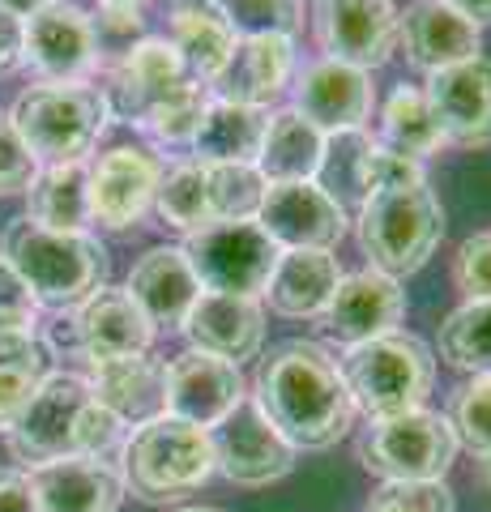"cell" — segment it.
Segmentation results:
<instances>
[{
    "instance_id": "31",
    "label": "cell",
    "mask_w": 491,
    "mask_h": 512,
    "mask_svg": "<svg viewBox=\"0 0 491 512\" xmlns=\"http://www.w3.org/2000/svg\"><path fill=\"white\" fill-rule=\"evenodd\" d=\"M26 218L47 231H86L90 222V167L56 163L39 167L26 188Z\"/></svg>"
},
{
    "instance_id": "28",
    "label": "cell",
    "mask_w": 491,
    "mask_h": 512,
    "mask_svg": "<svg viewBox=\"0 0 491 512\" xmlns=\"http://www.w3.org/2000/svg\"><path fill=\"white\" fill-rule=\"evenodd\" d=\"M325 158V133L316 124H308L295 107L269 116L261 154H257V171L265 175V184H299V180H316Z\"/></svg>"
},
{
    "instance_id": "5",
    "label": "cell",
    "mask_w": 491,
    "mask_h": 512,
    "mask_svg": "<svg viewBox=\"0 0 491 512\" xmlns=\"http://www.w3.org/2000/svg\"><path fill=\"white\" fill-rule=\"evenodd\" d=\"M107 94H99L86 82H39L18 94L9 120L35 154V163L56 167V163H86L94 141L107 128Z\"/></svg>"
},
{
    "instance_id": "18",
    "label": "cell",
    "mask_w": 491,
    "mask_h": 512,
    "mask_svg": "<svg viewBox=\"0 0 491 512\" xmlns=\"http://www.w3.org/2000/svg\"><path fill=\"white\" fill-rule=\"evenodd\" d=\"M295 111L308 124H316L325 137L334 133H351L363 128L372 111V82L368 73L342 60H312L304 73L295 77Z\"/></svg>"
},
{
    "instance_id": "9",
    "label": "cell",
    "mask_w": 491,
    "mask_h": 512,
    "mask_svg": "<svg viewBox=\"0 0 491 512\" xmlns=\"http://www.w3.org/2000/svg\"><path fill=\"white\" fill-rule=\"evenodd\" d=\"M184 256L193 265L201 291L257 299L265 295L269 278H274L282 248L257 227V218H248V222H205L201 231L184 239Z\"/></svg>"
},
{
    "instance_id": "13",
    "label": "cell",
    "mask_w": 491,
    "mask_h": 512,
    "mask_svg": "<svg viewBox=\"0 0 491 512\" xmlns=\"http://www.w3.org/2000/svg\"><path fill=\"white\" fill-rule=\"evenodd\" d=\"M244 376L240 367L205 355V350H184L167 363V380H163V414L184 419L193 427H218L227 414L244 402Z\"/></svg>"
},
{
    "instance_id": "15",
    "label": "cell",
    "mask_w": 491,
    "mask_h": 512,
    "mask_svg": "<svg viewBox=\"0 0 491 512\" xmlns=\"http://www.w3.org/2000/svg\"><path fill=\"white\" fill-rule=\"evenodd\" d=\"M406 316V291L398 278L380 274V269H359L338 282L334 299L325 308V329L329 338H338L342 346H359L385 333H398Z\"/></svg>"
},
{
    "instance_id": "25",
    "label": "cell",
    "mask_w": 491,
    "mask_h": 512,
    "mask_svg": "<svg viewBox=\"0 0 491 512\" xmlns=\"http://www.w3.org/2000/svg\"><path fill=\"white\" fill-rule=\"evenodd\" d=\"M163 380L167 363H158L150 355H129V359H107L90 363V393L103 410H112L124 427H141L163 414Z\"/></svg>"
},
{
    "instance_id": "37",
    "label": "cell",
    "mask_w": 491,
    "mask_h": 512,
    "mask_svg": "<svg viewBox=\"0 0 491 512\" xmlns=\"http://www.w3.org/2000/svg\"><path fill=\"white\" fill-rule=\"evenodd\" d=\"M223 18L240 39L252 35H295L304 26V5L299 0H218Z\"/></svg>"
},
{
    "instance_id": "54",
    "label": "cell",
    "mask_w": 491,
    "mask_h": 512,
    "mask_svg": "<svg viewBox=\"0 0 491 512\" xmlns=\"http://www.w3.org/2000/svg\"><path fill=\"white\" fill-rule=\"evenodd\" d=\"M124 5H146V0H124Z\"/></svg>"
},
{
    "instance_id": "17",
    "label": "cell",
    "mask_w": 491,
    "mask_h": 512,
    "mask_svg": "<svg viewBox=\"0 0 491 512\" xmlns=\"http://www.w3.org/2000/svg\"><path fill=\"white\" fill-rule=\"evenodd\" d=\"M427 103H432L440 133L453 146L483 150L491 146V60L474 56L453 69L427 77Z\"/></svg>"
},
{
    "instance_id": "47",
    "label": "cell",
    "mask_w": 491,
    "mask_h": 512,
    "mask_svg": "<svg viewBox=\"0 0 491 512\" xmlns=\"http://www.w3.org/2000/svg\"><path fill=\"white\" fill-rule=\"evenodd\" d=\"M0 512H43L26 470H0Z\"/></svg>"
},
{
    "instance_id": "44",
    "label": "cell",
    "mask_w": 491,
    "mask_h": 512,
    "mask_svg": "<svg viewBox=\"0 0 491 512\" xmlns=\"http://www.w3.org/2000/svg\"><path fill=\"white\" fill-rule=\"evenodd\" d=\"M453 282L466 295V303L491 299V231L462 239V248L453 256Z\"/></svg>"
},
{
    "instance_id": "8",
    "label": "cell",
    "mask_w": 491,
    "mask_h": 512,
    "mask_svg": "<svg viewBox=\"0 0 491 512\" xmlns=\"http://www.w3.org/2000/svg\"><path fill=\"white\" fill-rule=\"evenodd\" d=\"M359 461L363 470L385 478V483H427L445 478L457 457V436L449 414L436 410H410L398 419H376L359 436Z\"/></svg>"
},
{
    "instance_id": "27",
    "label": "cell",
    "mask_w": 491,
    "mask_h": 512,
    "mask_svg": "<svg viewBox=\"0 0 491 512\" xmlns=\"http://www.w3.org/2000/svg\"><path fill=\"white\" fill-rule=\"evenodd\" d=\"M338 282H342V269L334 261V252L291 248V252L278 256L274 278H269V286H265V299L278 316L316 320V316H325Z\"/></svg>"
},
{
    "instance_id": "50",
    "label": "cell",
    "mask_w": 491,
    "mask_h": 512,
    "mask_svg": "<svg viewBox=\"0 0 491 512\" xmlns=\"http://www.w3.org/2000/svg\"><path fill=\"white\" fill-rule=\"evenodd\" d=\"M449 9H457L462 18H470L474 26H487L491 22V0H445Z\"/></svg>"
},
{
    "instance_id": "36",
    "label": "cell",
    "mask_w": 491,
    "mask_h": 512,
    "mask_svg": "<svg viewBox=\"0 0 491 512\" xmlns=\"http://www.w3.org/2000/svg\"><path fill=\"white\" fill-rule=\"evenodd\" d=\"M154 205L163 222L180 231H201L210 218V197H205V167L201 163H176L163 180H158V192H154Z\"/></svg>"
},
{
    "instance_id": "1",
    "label": "cell",
    "mask_w": 491,
    "mask_h": 512,
    "mask_svg": "<svg viewBox=\"0 0 491 512\" xmlns=\"http://www.w3.org/2000/svg\"><path fill=\"white\" fill-rule=\"evenodd\" d=\"M252 402L265 410L291 448H334L355 419L338 359L308 338L269 346L252 380Z\"/></svg>"
},
{
    "instance_id": "42",
    "label": "cell",
    "mask_w": 491,
    "mask_h": 512,
    "mask_svg": "<svg viewBox=\"0 0 491 512\" xmlns=\"http://www.w3.org/2000/svg\"><path fill=\"white\" fill-rule=\"evenodd\" d=\"M368 512H453V491L445 478L427 483H385L372 491Z\"/></svg>"
},
{
    "instance_id": "35",
    "label": "cell",
    "mask_w": 491,
    "mask_h": 512,
    "mask_svg": "<svg viewBox=\"0 0 491 512\" xmlns=\"http://www.w3.org/2000/svg\"><path fill=\"white\" fill-rule=\"evenodd\" d=\"M205 167V197H210L214 222H248L261 214L265 175L257 163H201Z\"/></svg>"
},
{
    "instance_id": "53",
    "label": "cell",
    "mask_w": 491,
    "mask_h": 512,
    "mask_svg": "<svg viewBox=\"0 0 491 512\" xmlns=\"http://www.w3.org/2000/svg\"><path fill=\"white\" fill-rule=\"evenodd\" d=\"M176 512H223V508H176Z\"/></svg>"
},
{
    "instance_id": "11",
    "label": "cell",
    "mask_w": 491,
    "mask_h": 512,
    "mask_svg": "<svg viewBox=\"0 0 491 512\" xmlns=\"http://www.w3.org/2000/svg\"><path fill=\"white\" fill-rule=\"evenodd\" d=\"M22 60L35 64L47 82H86L99 69V30L86 9L69 0H47L26 18Z\"/></svg>"
},
{
    "instance_id": "3",
    "label": "cell",
    "mask_w": 491,
    "mask_h": 512,
    "mask_svg": "<svg viewBox=\"0 0 491 512\" xmlns=\"http://www.w3.org/2000/svg\"><path fill=\"white\" fill-rule=\"evenodd\" d=\"M0 256L26 282L39 308L65 312L107 286V252L86 231H47L26 214L0 235Z\"/></svg>"
},
{
    "instance_id": "46",
    "label": "cell",
    "mask_w": 491,
    "mask_h": 512,
    "mask_svg": "<svg viewBox=\"0 0 491 512\" xmlns=\"http://www.w3.org/2000/svg\"><path fill=\"white\" fill-rule=\"evenodd\" d=\"M39 342L47 350V359H86L82 355V333H77V312L73 308L47 316Z\"/></svg>"
},
{
    "instance_id": "20",
    "label": "cell",
    "mask_w": 491,
    "mask_h": 512,
    "mask_svg": "<svg viewBox=\"0 0 491 512\" xmlns=\"http://www.w3.org/2000/svg\"><path fill=\"white\" fill-rule=\"evenodd\" d=\"M180 329L188 333L193 350L218 355L235 367L244 359H257L261 346H265V312H261V303L248 299V295L201 291Z\"/></svg>"
},
{
    "instance_id": "39",
    "label": "cell",
    "mask_w": 491,
    "mask_h": 512,
    "mask_svg": "<svg viewBox=\"0 0 491 512\" xmlns=\"http://www.w3.org/2000/svg\"><path fill=\"white\" fill-rule=\"evenodd\" d=\"M205 107H210V99H205V86L197 82V77H188V82L176 94H171L163 107L150 111V120L141 124V128H150V133L158 141H167V146H184V141L193 146Z\"/></svg>"
},
{
    "instance_id": "48",
    "label": "cell",
    "mask_w": 491,
    "mask_h": 512,
    "mask_svg": "<svg viewBox=\"0 0 491 512\" xmlns=\"http://www.w3.org/2000/svg\"><path fill=\"white\" fill-rule=\"evenodd\" d=\"M22 43H26V22L0 5V73L22 64Z\"/></svg>"
},
{
    "instance_id": "30",
    "label": "cell",
    "mask_w": 491,
    "mask_h": 512,
    "mask_svg": "<svg viewBox=\"0 0 491 512\" xmlns=\"http://www.w3.org/2000/svg\"><path fill=\"white\" fill-rule=\"evenodd\" d=\"M265 128H269L265 107L214 99L205 107L201 128L193 137L197 163H257Z\"/></svg>"
},
{
    "instance_id": "7",
    "label": "cell",
    "mask_w": 491,
    "mask_h": 512,
    "mask_svg": "<svg viewBox=\"0 0 491 512\" xmlns=\"http://www.w3.org/2000/svg\"><path fill=\"white\" fill-rule=\"evenodd\" d=\"M445 235V210L427 184L385 188L359 205V248L372 269L389 278H406L427 265Z\"/></svg>"
},
{
    "instance_id": "16",
    "label": "cell",
    "mask_w": 491,
    "mask_h": 512,
    "mask_svg": "<svg viewBox=\"0 0 491 512\" xmlns=\"http://www.w3.org/2000/svg\"><path fill=\"white\" fill-rule=\"evenodd\" d=\"M163 167L146 150L116 146L90 167V222L107 231H129L154 205Z\"/></svg>"
},
{
    "instance_id": "19",
    "label": "cell",
    "mask_w": 491,
    "mask_h": 512,
    "mask_svg": "<svg viewBox=\"0 0 491 512\" xmlns=\"http://www.w3.org/2000/svg\"><path fill=\"white\" fill-rule=\"evenodd\" d=\"M184 60L171 39H141L120 56L112 73V99L107 107H116L129 124H146L154 107H163L171 94L188 82Z\"/></svg>"
},
{
    "instance_id": "10",
    "label": "cell",
    "mask_w": 491,
    "mask_h": 512,
    "mask_svg": "<svg viewBox=\"0 0 491 512\" xmlns=\"http://www.w3.org/2000/svg\"><path fill=\"white\" fill-rule=\"evenodd\" d=\"M214 444V474L240 487H269L295 470V448L287 436L265 419V410L244 397L218 427H210Z\"/></svg>"
},
{
    "instance_id": "12",
    "label": "cell",
    "mask_w": 491,
    "mask_h": 512,
    "mask_svg": "<svg viewBox=\"0 0 491 512\" xmlns=\"http://www.w3.org/2000/svg\"><path fill=\"white\" fill-rule=\"evenodd\" d=\"M312 26L329 60L355 64L363 73L385 64L393 43H398L393 0H316Z\"/></svg>"
},
{
    "instance_id": "22",
    "label": "cell",
    "mask_w": 491,
    "mask_h": 512,
    "mask_svg": "<svg viewBox=\"0 0 491 512\" xmlns=\"http://www.w3.org/2000/svg\"><path fill=\"white\" fill-rule=\"evenodd\" d=\"M398 43L406 60L432 77L440 69H453V64L479 56L483 35L445 0H415L406 13H398Z\"/></svg>"
},
{
    "instance_id": "24",
    "label": "cell",
    "mask_w": 491,
    "mask_h": 512,
    "mask_svg": "<svg viewBox=\"0 0 491 512\" xmlns=\"http://www.w3.org/2000/svg\"><path fill=\"white\" fill-rule=\"evenodd\" d=\"M124 291L137 299V308L150 316V325L180 329L201 295V282L193 274V265H188L184 248H150L133 265Z\"/></svg>"
},
{
    "instance_id": "41",
    "label": "cell",
    "mask_w": 491,
    "mask_h": 512,
    "mask_svg": "<svg viewBox=\"0 0 491 512\" xmlns=\"http://www.w3.org/2000/svg\"><path fill=\"white\" fill-rule=\"evenodd\" d=\"M406 184H427L423 180V163L419 158H406V154H393L385 146H372L363 150L359 158V205L363 197L372 192H385V188H406Z\"/></svg>"
},
{
    "instance_id": "40",
    "label": "cell",
    "mask_w": 491,
    "mask_h": 512,
    "mask_svg": "<svg viewBox=\"0 0 491 512\" xmlns=\"http://www.w3.org/2000/svg\"><path fill=\"white\" fill-rule=\"evenodd\" d=\"M449 423L462 448H470L474 457L487 453L491 448V376H474L453 393Z\"/></svg>"
},
{
    "instance_id": "33",
    "label": "cell",
    "mask_w": 491,
    "mask_h": 512,
    "mask_svg": "<svg viewBox=\"0 0 491 512\" xmlns=\"http://www.w3.org/2000/svg\"><path fill=\"white\" fill-rule=\"evenodd\" d=\"M47 376L52 372H47V350L39 338H0V431L5 436Z\"/></svg>"
},
{
    "instance_id": "29",
    "label": "cell",
    "mask_w": 491,
    "mask_h": 512,
    "mask_svg": "<svg viewBox=\"0 0 491 512\" xmlns=\"http://www.w3.org/2000/svg\"><path fill=\"white\" fill-rule=\"evenodd\" d=\"M171 43H176L184 69L197 82L214 86L231 64L235 47H240V35L231 30V22L223 18L218 5H180L176 18H171Z\"/></svg>"
},
{
    "instance_id": "49",
    "label": "cell",
    "mask_w": 491,
    "mask_h": 512,
    "mask_svg": "<svg viewBox=\"0 0 491 512\" xmlns=\"http://www.w3.org/2000/svg\"><path fill=\"white\" fill-rule=\"evenodd\" d=\"M94 30H107V35H137L141 30V5L99 0V22H94Z\"/></svg>"
},
{
    "instance_id": "34",
    "label": "cell",
    "mask_w": 491,
    "mask_h": 512,
    "mask_svg": "<svg viewBox=\"0 0 491 512\" xmlns=\"http://www.w3.org/2000/svg\"><path fill=\"white\" fill-rule=\"evenodd\" d=\"M440 359L457 372L491 376V299L462 303L440 325Z\"/></svg>"
},
{
    "instance_id": "2",
    "label": "cell",
    "mask_w": 491,
    "mask_h": 512,
    "mask_svg": "<svg viewBox=\"0 0 491 512\" xmlns=\"http://www.w3.org/2000/svg\"><path fill=\"white\" fill-rule=\"evenodd\" d=\"M124 423L94 402L86 376L52 372L30 397L22 419L9 427V453L30 470L60 457H112Z\"/></svg>"
},
{
    "instance_id": "4",
    "label": "cell",
    "mask_w": 491,
    "mask_h": 512,
    "mask_svg": "<svg viewBox=\"0 0 491 512\" xmlns=\"http://www.w3.org/2000/svg\"><path fill=\"white\" fill-rule=\"evenodd\" d=\"M124 491L146 504H176L184 495L201 491L214 474V444L210 431L193 427L171 414L141 423L120 448Z\"/></svg>"
},
{
    "instance_id": "52",
    "label": "cell",
    "mask_w": 491,
    "mask_h": 512,
    "mask_svg": "<svg viewBox=\"0 0 491 512\" xmlns=\"http://www.w3.org/2000/svg\"><path fill=\"white\" fill-rule=\"evenodd\" d=\"M474 461H479V483L491 491V448H487V453H479Z\"/></svg>"
},
{
    "instance_id": "6",
    "label": "cell",
    "mask_w": 491,
    "mask_h": 512,
    "mask_svg": "<svg viewBox=\"0 0 491 512\" xmlns=\"http://www.w3.org/2000/svg\"><path fill=\"white\" fill-rule=\"evenodd\" d=\"M338 367L355 410L368 414V423L423 410V397L432 393L436 380L432 346L419 342L415 333H385V338L346 346Z\"/></svg>"
},
{
    "instance_id": "45",
    "label": "cell",
    "mask_w": 491,
    "mask_h": 512,
    "mask_svg": "<svg viewBox=\"0 0 491 512\" xmlns=\"http://www.w3.org/2000/svg\"><path fill=\"white\" fill-rule=\"evenodd\" d=\"M35 154L26 150V141L18 137L13 120L0 111V197H13V192H26L30 180H35Z\"/></svg>"
},
{
    "instance_id": "23",
    "label": "cell",
    "mask_w": 491,
    "mask_h": 512,
    "mask_svg": "<svg viewBox=\"0 0 491 512\" xmlns=\"http://www.w3.org/2000/svg\"><path fill=\"white\" fill-rule=\"evenodd\" d=\"M73 312H77V333H82L86 363L146 355L154 342L150 316L137 308V299L124 291V286H99V291L86 303H77Z\"/></svg>"
},
{
    "instance_id": "38",
    "label": "cell",
    "mask_w": 491,
    "mask_h": 512,
    "mask_svg": "<svg viewBox=\"0 0 491 512\" xmlns=\"http://www.w3.org/2000/svg\"><path fill=\"white\" fill-rule=\"evenodd\" d=\"M368 146H372V137L363 133V128L325 137V158H321V171H316V180H321V188L338 205L346 197L359 201V158H363V150H368Z\"/></svg>"
},
{
    "instance_id": "14",
    "label": "cell",
    "mask_w": 491,
    "mask_h": 512,
    "mask_svg": "<svg viewBox=\"0 0 491 512\" xmlns=\"http://www.w3.org/2000/svg\"><path fill=\"white\" fill-rule=\"evenodd\" d=\"M257 227L274 239L282 252H291V248L334 252V244L346 235V210L316 180L269 184Z\"/></svg>"
},
{
    "instance_id": "51",
    "label": "cell",
    "mask_w": 491,
    "mask_h": 512,
    "mask_svg": "<svg viewBox=\"0 0 491 512\" xmlns=\"http://www.w3.org/2000/svg\"><path fill=\"white\" fill-rule=\"evenodd\" d=\"M0 5H5L9 13H18V18L26 22V18H30V13H39V9L47 5V0H0Z\"/></svg>"
},
{
    "instance_id": "26",
    "label": "cell",
    "mask_w": 491,
    "mask_h": 512,
    "mask_svg": "<svg viewBox=\"0 0 491 512\" xmlns=\"http://www.w3.org/2000/svg\"><path fill=\"white\" fill-rule=\"evenodd\" d=\"M295 69V43L287 35H252L240 39L231 64L218 77V99L227 103H248V107H265L274 103L291 82Z\"/></svg>"
},
{
    "instance_id": "43",
    "label": "cell",
    "mask_w": 491,
    "mask_h": 512,
    "mask_svg": "<svg viewBox=\"0 0 491 512\" xmlns=\"http://www.w3.org/2000/svg\"><path fill=\"white\" fill-rule=\"evenodd\" d=\"M35 333H39V303L0 256V338H35Z\"/></svg>"
},
{
    "instance_id": "32",
    "label": "cell",
    "mask_w": 491,
    "mask_h": 512,
    "mask_svg": "<svg viewBox=\"0 0 491 512\" xmlns=\"http://www.w3.org/2000/svg\"><path fill=\"white\" fill-rule=\"evenodd\" d=\"M380 137H385V150L406 158H427L445 146L436 111L427 103V94L415 86H398L389 94L385 111H380Z\"/></svg>"
},
{
    "instance_id": "21",
    "label": "cell",
    "mask_w": 491,
    "mask_h": 512,
    "mask_svg": "<svg viewBox=\"0 0 491 512\" xmlns=\"http://www.w3.org/2000/svg\"><path fill=\"white\" fill-rule=\"evenodd\" d=\"M43 512H120L124 474L112 457H60L26 470Z\"/></svg>"
}]
</instances>
